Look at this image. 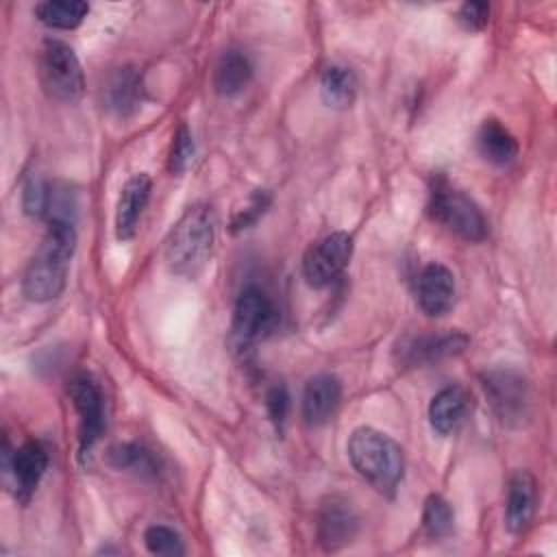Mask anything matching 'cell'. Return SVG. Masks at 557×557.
Returning a JSON list of instances; mask_svg holds the SVG:
<instances>
[{
  "mask_svg": "<svg viewBox=\"0 0 557 557\" xmlns=\"http://www.w3.org/2000/svg\"><path fill=\"white\" fill-rule=\"evenodd\" d=\"M50 194H52L50 187L39 176L28 178V183L24 185V191H22L24 213L33 215V218L44 215L50 209Z\"/></svg>",
  "mask_w": 557,
  "mask_h": 557,
  "instance_id": "4316f807",
  "label": "cell"
},
{
  "mask_svg": "<svg viewBox=\"0 0 557 557\" xmlns=\"http://www.w3.org/2000/svg\"><path fill=\"white\" fill-rule=\"evenodd\" d=\"M483 392L490 400V407L503 424L520 426L533 416V387L531 381L511 368H494L481 374Z\"/></svg>",
  "mask_w": 557,
  "mask_h": 557,
  "instance_id": "5b68a950",
  "label": "cell"
},
{
  "mask_svg": "<svg viewBox=\"0 0 557 557\" xmlns=\"http://www.w3.org/2000/svg\"><path fill=\"white\" fill-rule=\"evenodd\" d=\"M89 13V4L83 0H46L35 7V15L41 24L50 28L72 30Z\"/></svg>",
  "mask_w": 557,
  "mask_h": 557,
  "instance_id": "7402d4cb",
  "label": "cell"
},
{
  "mask_svg": "<svg viewBox=\"0 0 557 557\" xmlns=\"http://www.w3.org/2000/svg\"><path fill=\"white\" fill-rule=\"evenodd\" d=\"M265 409H268V416L270 420L281 426L287 418V411H289V394H287V387L283 383L278 385H272L265 394Z\"/></svg>",
  "mask_w": 557,
  "mask_h": 557,
  "instance_id": "f1b7e54d",
  "label": "cell"
},
{
  "mask_svg": "<svg viewBox=\"0 0 557 557\" xmlns=\"http://www.w3.org/2000/svg\"><path fill=\"white\" fill-rule=\"evenodd\" d=\"M426 209L437 224L466 242H481L487 235V220L481 207L444 176L431 181Z\"/></svg>",
  "mask_w": 557,
  "mask_h": 557,
  "instance_id": "277c9868",
  "label": "cell"
},
{
  "mask_svg": "<svg viewBox=\"0 0 557 557\" xmlns=\"http://www.w3.org/2000/svg\"><path fill=\"white\" fill-rule=\"evenodd\" d=\"M359 529L355 507L342 496H326L318 509V540L326 550H337L352 542Z\"/></svg>",
  "mask_w": 557,
  "mask_h": 557,
  "instance_id": "7c38bea8",
  "label": "cell"
},
{
  "mask_svg": "<svg viewBox=\"0 0 557 557\" xmlns=\"http://www.w3.org/2000/svg\"><path fill=\"white\" fill-rule=\"evenodd\" d=\"M457 20L468 30H481L490 20V4L485 2H466L459 7Z\"/></svg>",
  "mask_w": 557,
  "mask_h": 557,
  "instance_id": "f546056e",
  "label": "cell"
},
{
  "mask_svg": "<svg viewBox=\"0 0 557 557\" xmlns=\"http://www.w3.org/2000/svg\"><path fill=\"white\" fill-rule=\"evenodd\" d=\"M215 237L213 211L205 205L189 207L172 226L163 259L168 268L178 276H196L209 261Z\"/></svg>",
  "mask_w": 557,
  "mask_h": 557,
  "instance_id": "3957f363",
  "label": "cell"
},
{
  "mask_svg": "<svg viewBox=\"0 0 557 557\" xmlns=\"http://www.w3.org/2000/svg\"><path fill=\"white\" fill-rule=\"evenodd\" d=\"M194 137L189 133V128L185 124H181L172 137V146H170V157H168V170L172 174H183L191 159H194Z\"/></svg>",
  "mask_w": 557,
  "mask_h": 557,
  "instance_id": "484cf974",
  "label": "cell"
},
{
  "mask_svg": "<svg viewBox=\"0 0 557 557\" xmlns=\"http://www.w3.org/2000/svg\"><path fill=\"white\" fill-rule=\"evenodd\" d=\"M352 257V237L344 231H335L318 239L302 259V274L311 287L331 285L348 265Z\"/></svg>",
  "mask_w": 557,
  "mask_h": 557,
  "instance_id": "52a82bcc",
  "label": "cell"
},
{
  "mask_svg": "<svg viewBox=\"0 0 557 557\" xmlns=\"http://www.w3.org/2000/svg\"><path fill=\"white\" fill-rule=\"evenodd\" d=\"M252 78V63L242 50H226L213 70V89L222 98L237 96Z\"/></svg>",
  "mask_w": 557,
  "mask_h": 557,
  "instance_id": "ffe728a7",
  "label": "cell"
},
{
  "mask_svg": "<svg viewBox=\"0 0 557 557\" xmlns=\"http://www.w3.org/2000/svg\"><path fill=\"white\" fill-rule=\"evenodd\" d=\"M67 394L78 413V450L81 457H85L94 448L104 429L102 389L94 376L81 372L70 381Z\"/></svg>",
  "mask_w": 557,
  "mask_h": 557,
  "instance_id": "9c48e42d",
  "label": "cell"
},
{
  "mask_svg": "<svg viewBox=\"0 0 557 557\" xmlns=\"http://www.w3.org/2000/svg\"><path fill=\"white\" fill-rule=\"evenodd\" d=\"M76 248V231L70 220L52 218L37 255L26 265L22 292L33 302H50L61 296L67 281L70 259Z\"/></svg>",
  "mask_w": 557,
  "mask_h": 557,
  "instance_id": "6da1fadb",
  "label": "cell"
},
{
  "mask_svg": "<svg viewBox=\"0 0 557 557\" xmlns=\"http://www.w3.org/2000/svg\"><path fill=\"white\" fill-rule=\"evenodd\" d=\"M2 468L4 476L11 481L13 496L20 503H28L48 468V450L35 440L24 442L15 450H11L9 442L4 440Z\"/></svg>",
  "mask_w": 557,
  "mask_h": 557,
  "instance_id": "30bf717a",
  "label": "cell"
},
{
  "mask_svg": "<svg viewBox=\"0 0 557 557\" xmlns=\"http://www.w3.org/2000/svg\"><path fill=\"white\" fill-rule=\"evenodd\" d=\"M472 409V396L466 387L450 385L440 389L429 403V424L440 435L455 433Z\"/></svg>",
  "mask_w": 557,
  "mask_h": 557,
  "instance_id": "2e32d148",
  "label": "cell"
},
{
  "mask_svg": "<svg viewBox=\"0 0 557 557\" xmlns=\"http://www.w3.org/2000/svg\"><path fill=\"white\" fill-rule=\"evenodd\" d=\"M416 300L422 313L444 315L455 302V276L442 263H429L416 278Z\"/></svg>",
  "mask_w": 557,
  "mask_h": 557,
  "instance_id": "4fadbf2b",
  "label": "cell"
},
{
  "mask_svg": "<svg viewBox=\"0 0 557 557\" xmlns=\"http://www.w3.org/2000/svg\"><path fill=\"white\" fill-rule=\"evenodd\" d=\"M268 207H270V194L265 189H255L248 202L242 209H237V213L233 215V222H231L233 231H244L252 226L265 213Z\"/></svg>",
  "mask_w": 557,
  "mask_h": 557,
  "instance_id": "83f0119b",
  "label": "cell"
},
{
  "mask_svg": "<svg viewBox=\"0 0 557 557\" xmlns=\"http://www.w3.org/2000/svg\"><path fill=\"white\" fill-rule=\"evenodd\" d=\"M322 100L333 109H346L352 104L357 94V78L352 70L344 65H329L320 76Z\"/></svg>",
  "mask_w": 557,
  "mask_h": 557,
  "instance_id": "44dd1931",
  "label": "cell"
},
{
  "mask_svg": "<svg viewBox=\"0 0 557 557\" xmlns=\"http://www.w3.org/2000/svg\"><path fill=\"white\" fill-rule=\"evenodd\" d=\"M278 322V311L270 296L259 287H246L235 300L233 307V335L242 344H252L274 331Z\"/></svg>",
  "mask_w": 557,
  "mask_h": 557,
  "instance_id": "8fae6325",
  "label": "cell"
},
{
  "mask_svg": "<svg viewBox=\"0 0 557 557\" xmlns=\"http://www.w3.org/2000/svg\"><path fill=\"white\" fill-rule=\"evenodd\" d=\"M150 187L152 183L148 174H135L124 183L115 209V235L120 242H126L135 235L141 211L150 198Z\"/></svg>",
  "mask_w": 557,
  "mask_h": 557,
  "instance_id": "e0dca14e",
  "label": "cell"
},
{
  "mask_svg": "<svg viewBox=\"0 0 557 557\" xmlns=\"http://www.w3.org/2000/svg\"><path fill=\"white\" fill-rule=\"evenodd\" d=\"M144 102V85L141 74L133 65H124L115 70L104 87V104L120 117L133 115Z\"/></svg>",
  "mask_w": 557,
  "mask_h": 557,
  "instance_id": "ac0fdd59",
  "label": "cell"
},
{
  "mask_svg": "<svg viewBox=\"0 0 557 557\" xmlns=\"http://www.w3.org/2000/svg\"><path fill=\"white\" fill-rule=\"evenodd\" d=\"M537 503V483L529 470H516L507 481L505 524L511 533H522L533 516Z\"/></svg>",
  "mask_w": 557,
  "mask_h": 557,
  "instance_id": "5bb4252c",
  "label": "cell"
},
{
  "mask_svg": "<svg viewBox=\"0 0 557 557\" xmlns=\"http://www.w3.org/2000/svg\"><path fill=\"white\" fill-rule=\"evenodd\" d=\"M342 398V385L333 374H315L302 392V420L307 426H322L331 420Z\"/></svg>",
  "mask_w": 557,
  "mask_h": 557,
  "instance_id": "9a60e30c",
  "label": "cell"
},
{
  "mask_svg": "<svg viewBox=\"0 0 557 557\" xmlns=\"http://www.w3.org/2000/svg\"><path fill=\"white\" fill-rule=\"evenodd\" d=\"M468 335L459 331H429L418 335H405L396 348V361L405 368L424 363H437L448 357H457L468 348Z\"/></svg>",
  "mask_w": 557,
  "mask_h": 557,
  "instance_id": "ba28073f",
  "label": "cell"
},
{
  "mask_svg": "<svg viewBox=\"0 0 557 557\" xmlns=\"http://www.w3.org/2000/svg\"><path fill=\"white\" fill-rule=\"evenodd\" d=\"M346 453L355 472L379 494L389 498L396 494L405 474V455L396 440L372 426H359L352 431Z\"/></svg>",
  "mask_w": 557,
  "mask_h": 557,
  "instance_id": "7a4b0ae2",
  "label": "cell"
},
{
  "mask_svg": "<svg viewBox=\"0 0 557 557\" xmlns=\"http://www.w3.org/2000/svg\"><path fill=\"white\" fill-rule=\"evenodd\" d=\"M476 150L492 165H509L518 157V141L498 120L487 117L476 131Z\"/></svg>",
  "mask_w": 557,
  "mask_h": 557,
  "instance_id": "d6986e66",
  "label": "cell"
},
{
  "mask_svg": "<svg viewBox=\"0 0 557 557\" xmlns=\"http://www.w3.org/2000/svg\"><path fill=\"white\" fill-rule=\"evenodd\" d=\"M453 509L446 498L431 494L422 509V529L431 540H442L453 531Z\"/></svg>",
  "mask_w": 557,
  "mask_h": 557,
  "instance_id": "603a6c76",
  "label": "cell"
},
{
  "mask_svg": "<svg viewBox=\"0 0 557 557\" xmlns=\"http://www.w3.org/2000/svg\"><path fill=\"white\" fill-rule=\"evenodd\" d=\"M144 542H146V548L152 553V555H161V557H181L185 553V546H183V540L181 535L170 529V527H163V524H152L146 529L144 533Z\"/></svg>",
  "mask_w": 557,
  "mask_h": 557,
  "instance_id": "d4e9b609",
  "label": "cell"
},
{
  "mask_svg": "<svg viewBox=\"0 0 557 557\" xmlns=\"http://www.w3.org/2000/svg\"><path fill=\"white\" fill-rule=\"evenodd\" d=\"M107 459L117 470H135L139 474H154V457L139 444H117L107 453Z\"/></svg>",
  "mask_w": 557,
  "mask_h": 557,
  "instance_id": "cb8c5ba5",
  "label": "cell"
},
{
  "mask_svg": "<svg viewBox=\"0 0 557 557\" xmlns=\"http://www.w3.org/2000/svg\"><path fill=\"white\" fill-rule=\"evenodd\" d=\"M44 91L59 102H76L83 96L85 78L74 50L61 39H46L39 57Z\"/></svg>",
  "mask_w": 557,
  "mask_h": 557,
  "instance_id": "8992f818",
  "label": "cell"
}]
</instances>
